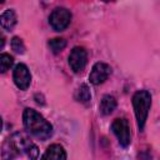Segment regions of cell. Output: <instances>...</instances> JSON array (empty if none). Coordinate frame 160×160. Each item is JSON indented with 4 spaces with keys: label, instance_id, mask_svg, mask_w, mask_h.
<instances>
[{
    "label": "cell",
    "instance_id": "cell-1",
    "mask_svg": "<svg viewBox=\"0 0 160 160\" xmlns=\"http://www.w3.org/2000/svg\"><path fill=\"white\" fill-rule=\"evenodd\" d=\"M22 121H24V126L26 128V130L30 134H32L35 138L42 141L49 139L52 135L51 124L48 120H45V118L34 109L28 108L24 110Z\"/></svg>",
    "mask_w": 160,
    "mask_h": 160
},
{
    "label": "cell",
    "instance_id": "cell-2",
    "mask_svg": "<svg viewBox=\"0 0 160 160\" xmlns=\"http://www.w3.org/2000/svg\"><path fill=\"white\" fill-rule=\"evenodd\" d=\"M132 106H134L138 126H139L140 130H142L144 126H145L148 115H149L150 106H151V95H150V92L148 90L136 91L132 96Z\"/></svg>",
    "mask_w": 160,
    "mask_h": 160
},
{
    "label": "cell",
    "instance_id": "cell-3",
    "mask_svg": "<svg viewBox=\"0 0 160 160\" xmlns=\"http://www.w3.org/2000/svg\"><path fill=\"white\" fill-rule=\"evenodd\" d=\"M70 21H71V14L65 8H56L55 10H52V12L50 14V18H49L50 26L55 31L65 30L69 26Z\"/></svg>",
    "mask_w": 160,
    "mask_h": 160
},
{
    "label": "cell",
    "instance_id": "cell-4",
    "mask_svg": "<svg viewBox=\"0 0 160 160\" xmlns=\"http://www.w3.org/2000/svg\"><path fill=\"white\" fill-rule=\"evenodd\" d=\"M111 130L112 132L116 135L120 145L122 146H128L130 144V139H131V132H130V125L129 121L124 118H119L115 119L111 124Z\"/></svg>",
    "mask_w": 160,
    "mask_h": 160
},
{
    "label": "cell",
    "instance_id": "cell-5",
    "mask_svg": "<svg viewBox=\"0 0 160 160\" xmlns=\"http://www.w3.org/2000/svg\"><path fill=\"white\" fill-rule=\"evenodd\" d=\"M88 62V52L84 48L75 46L69 55V65L74 72H81Z\"/></svg>",
    "mask_w": 160,
    "mask_h": 160
},
{
    "label": "cell",
    "instance_id": "cell-6",
    "mask_svg": "<svg viewBox=\"0 0 160 160\" xmlns=\"http://www.w3.org/2000/svg\"><path fill=\"white\" fill-rule=\"evenodd\" d=\"M111 74V68L105 62H96L89 75V80L92 85H100L102 84Z\"/></svg>",
    "mask_w": 160,
    "mask_h": 160
},
{
    "label": "cell",
    "instance_id": "cell-7",
    "mask_svg": "<svg viewBox=\"0 0 160 160\" xmlns=\"http://www.w3.org/2000/svg\"><path fill=\"white\" fill-rule=\"evenodd\" d=\"M14 82L20 90H26L30 86L31 82V75L29 72V69L24 64H18L14 69Z\"/></svg>",
    "mask_w": 160,
    "mask_h": 160
},
{
    "label": "cell",
    "instance_id": "cell-8",
    "mask_svg": "<svg viewBox=\"0 0 160 160\" xmlns=\"http://www.w3.org/2000/svg\"><path fill=\"white\" fill-rule=\"evenodd\" d=\"M42 159H56V160H64L66 159V152L64 148L59 144H52L46 149V152L42 155Z\"/></svg>",
    "mask_w": 160,
    "mask_h": 160
},
{
    "label": "cell",
    "instance_id": "cell-9",
    "mask_svg": "<svg viewBox=\"0 0 160 160\" xmlns=\"http://www.w3.org/2000/svg\"><path fill=\"white\" fill-rule=\"evenodd\" d=\"M16 21H18L16 14H15V11L11 10V9L4 11V12L0 15V25H1L5 30H9V31L12 30L14 26L16 25Z\"/></svg>",
    "mask_w": 160,
    "mask_h": 160
},
{
    "label": "cell",
    "instance_id": "cell-10",
    "mask_svg": "<svg viewBox=\"0 0 160 160\" xmlns=\"http://www.w3.org/2000/svg\"><path fill=\"white\" fill-rule=\"evenodd\" d=\"M99 108H100V112L102 115H110L115 110V108H116V100H115V98L111 96V95L102 96Z\"/></svg>",
    "mask_w": 160,
    "mask_h": 160
},
{
    "label": "cell",
    "instance_id": "cell-11",
    "mask_svg": "<svg viewBox=\"0 0 160 160\" xmlns=\"http://www.w3.org/2000/svg\"><path fill=\"white\" fill-rule=\"evenodd\" d=\"M75 99L78 101H80V102H84V104H86V102L90 101L91 94H90V90H89V88H88L86 84H82V85L79 86V89L75 92Z\"/></svg>",
    "mask_w": 160,
    "mask_h": 160
},
{
    "label": "cell",
    "instance_id": "cell-12",
    "mask_svg": "<svg viewBox=\"0 0 160 160\" xmlns=\"http://www.w3.org/2000/svg\"><path fill=\"white\" fill-rule=\"evenodd\" d=\"M66 46V40L62 38H54L49 41V48L54 54H59Z\"/></svg>",
    "mask_w": 160,
    "mask_h": 160
},
{
    "label": "cell",
    "instance_id": "cell-13",
    "mask_svg": "<svg viewBox=\"0 0 160 160\" xmlns=\"http://www.w3.org/2000/svg\"><path fill=\"white\" fill-rule=\"evenodd\" d=\"M14 64L12 56L9 54H0V72H6Z\"/></svg>",
    "mask_w": 160,
    "mask_h": 160
},
{
    "label": "cell",
    "instance_id": "cell-14",
    "mask_svg": "<svg viewBox=\"0 0 160 160\" xmlns=\"http://www.w3.org/2000/svg\"><path fill=\"white\" fill-rule=\"evenodd\" d=\"M11 49H12L15 52H18V54H24V51H25V45H24V42H22V40H21L20 38L14 36V38L11 39Z\"/></svg>",
    "mask_w": 160,
    "mask_h": 160
},
{
    "label": "cell",
    "instance_id": "cell-15",
    "mask_svg": "<svg viewBox=\"0 0 160 160\" xmlns=\"http://www.w3.org/2000/svg\"><path fill=\"white\" fill-rule=\"evenodd\" d=\"M5 45V36L2 35V32H0V49H2Z\"/></svg>",
    "mask_w": 160,
    "mask_h": 160
},
{
    "label": "cell",
    "instance_id": "cell-16",
    "mask_svg": "<svg viewBox=\"0 0 160 160\" xmlns=\"http://www.w3.org/2000/svg\"><path fill=\"white\" fill-rule=\"evenodd\" d=\"M1 129H2V120H1V118H0V131H1Z\"/></svg>",
    "mask_w": 160,
    "mask_h": 160
},
{
    "label": "cell",
    "instance_id": "cell-17",
    "mask_svg": "<svg viewBox=\"0 0 160 160\" xmlns=\"http://www.w3.org/2000/svg\"><path fill=\"white\" fill-rule=\"evenodd\" d=\"M4 1H5V0H0V5H1V4L4 2Z\"/></svg>",
    "mask_w": 160,
    "mask_h": 160
}]
</instances>
